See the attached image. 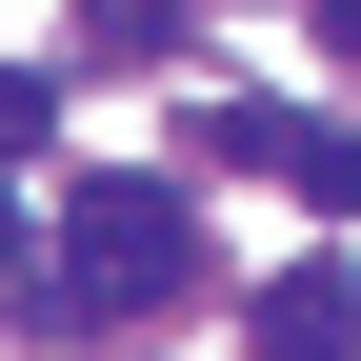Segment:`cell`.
<instances>
[{
	"label": "cell",
	"instance_id": "1",
	"mask_svg": "<svg viewBox=\"0 0 361 361\" xmlns=\"http://www.w3.org/2000/svg\"><path fill=\"white\" fill-rule=\"evenodd\" d=\"M201 281V221H180V180H61V241H40L20 322H161V301Z\"/></svg>",
	"mask_w": 361,
	"mask_h": 361
},
{
	"label": "cell",
	"instance_id": "2",
	"mask_svg": "<svg viewBox=\"0 0 361 361\" xmlns=\"http://www.w3.org/2000/svg\"><path fill=\"white\" fill-rule=\"evenodd\" d=\"M241 341L261 361H361V281H341V261H281V281L241 301Z\"/></svg>",
	"mask_w": 361,
	"mask_h": 361
},
{
	"label": "cell",
	"instance_id": "3",
	"mask_svg": "<svg viewBox=\"0 0 361 361\" xmlns=\"http://www.w3.org/2000/svg\"><path fill=\"white\" fill-rule=\"evenodd\" d=\"M281 180H301L322 221H361V121H281Z\"/></svg>",
	"mask_w": 361,
	"mask_h": 361
},
{
	"label": "cell",
	"instance_id": "4",
	"mask_svg": "<svg viewBox=\"0 0 361 361\" xmlns=\"http://www.w3.org/2000/svg\"><path fill=\"white\" fill-rule=\"evenodd\" d=\"M40 141H61V101H40V80L0 61V161H40Z\"/></svg>",
	"mask_w": 361,
	"mask_h": 361
},
{
	"label": "cell",
	"instance_id": "5",
	"mask_svg": "<svg viewBox=\"0 0 361 361\" xmlns=\"http://www.w3.org/2000/svg\"><path fill=\"white\" fill-rule=\"evenodd\" d=\"M80 20H101V40H180V0H80Z\"/></svg>",
	"mask_w": 361,
	"mask_h": 361
},
{
	"label": "cell",
	"instance_id": "6",
	"mask_svg": "<svg viewBox=\"0 0 361 361\" xmlns=\"http://www.w3.org/2000/svg\"><path fill=\"white\" fill-rule=\"evenodd\" d=\"M322 40H341V61H361V0H322Z\"/></svg>",
	"mask_w": 361,
	"mask_h": 361
},
{
	"label": "cell",
	"instance_id": "7",
	"mask_svg": "<svg viewBox=\"0 0 361 361\" xmlns=\"http://www.w3.org/2000/svg\"><path fill=\"white\" fill-rule=\"evenodd\" d=\"M0 261H20V201H0Z\"/></svg>",
	"mask_w": 361,
	"mask_h": 361
}]
</instances>
